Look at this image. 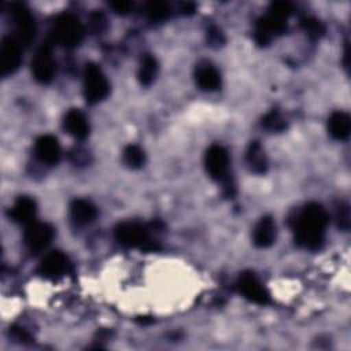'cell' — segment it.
Returning a JSON list of instances; mask_svg holds the SVG:
<instances>
[{
  "mask_svg": "<svg viewBox=\"0 0 351 351\" xmlns=\"http://www.w3.org/2000/svg\"><path fill=\"white\" fill-rule=\"evenodd\" d=\"M287 29V21L276 16L273 14H267L256 21L255 25V41L259 45H266L276 34H281Z\"/></svg>",
  "mask_w": 351,
  "mask_h": 351,
  "instance_id": "11",
  "label": "cell"
},
{
  "mask_svg": "<svg viewBox=\"0 0 351 351\" xmlns=\"http://www.w3.org/2000/svg\"><path fill=\"white\" fill-rule=\"evenodd\" d=\"M53 228L47 222H30L25 229V243L30 251L44 250L53 239Z\"/></svg>",
  "mask_w": 351,
  "mask_h": 351,
  "instance_id": "10",
  "label": "cell"
},
{
  "mask_svg": "<svg viewBox=\"0 0 351 351\" xmlns=\"http://www.w3.org/2000/svg\"><path fill=\"white\" fill-rule=\"evenodd\" d=\"M237 288L244 295L245 299L255 304H267L269 303V293L266 288L262 285L259 278L252 271H244L240 274L237 280Z\"/></svg>",
  "mask_w": 351,
  "mask_h": 351,
  "instance_id": "9",
  "label": "cell"
},
{
  "mask_svg": "<svg viewBox=\"0 0 351 351\" xmlns=\"http://www.w3.org/2000/svg\"><path fill=\"white\" fill-rule=\"evenodd\" d=\"M292 11H293V7L289 1H274L270 4V10H269L270 14L280 16L285 21L292 14Z\"/></svg>",
  "mask_w": 351,
  "mask_h": 351,
  "instance_id": "26",
  "label": "cell"
},
{
  "mask_svg": "<svg viewBox=\"0 0 351 351\" xmlns=\"http://www.w3.org/2000/svg\"><path fill=\"white\" fill-rule=\"evenodd\" d=\"M207 40L210 43V45H214V47H218L221 44H223V34L221 33V30L215 26H211L207 32Z\"/></svg>",
  "mask_w": 351,
  "mask_h": 351,
  "instance_id": "30",
  "label": "cell"
},
{
  "mask_svg": "<svg viewBox=\"0 0 351 351\" xmlns=\"http://www.w3.org/2000/svg\"><path fill=\"white\" fill-rule=\"evenodd\" d=\"M149 228L147 225L125 221L115 228V239L125 247L141 248L144 251H156L159 245L149 236Z\"/></svg>",
  "mask_w": 351,
  "mask_h": 351,
  "instance_id": "2",
  "label": "cell"
},
{
  "mask_svg": "<svg viewBox=\"0 0 351 351\" xmlns=\"http://www.w3.org/2000/svg\"><path fill=\"white\" fill-rule=\"evenodd\" d=\"M11 335L14 339L19 340V341H26L30 340V336L27 335V332H25L22 328H11Z\"/></svg>",
  "mask_w": 351,
  "mask_h": 351,
  "instance_id": "31",
  "label": "cell"
},
{
  "mask_svg": "<svg viewBox=\"0 0 351 351\" xmlns=\"http://www.w3.org/2000/svg\"><path fill=\"white\" fill-rule=\"evenodd\" d=\"M37 213V204L34 199L29 196H21L18 197L12 207L10 208V217L12 221L23 225H29L30 222L34 221Z\"/></svg>",
  "mask_w": 351,
  "mask_h": 351,
  "instance_id": "16",
  "label": "cell"
},
{
  "mask_svg": "<svg viewBox=\"0 0 351 351\" xmlns=\"http://www.w3.org/2000/svg\"><path fill=\"white\" fill-rule=\"evenodd\" d=\"M55 60L52 58V51L48 44L41 45L34 58L32 59V73L37 82L49 84L55 75Z\"/></svg>",
  "mask_w": 351,
  "mask_h": 351,
  "instance_id": "7",
  "label": "cell"
},
{
  "mask_svg": "<svg viewBox=\"0 0 351 351\" xmlns=\"http://www.w3.org/2000/svg\"><path fill=\"white\" fill-rule=\"evenodd\" d=\"M123 162L130 169H140L145 162V154L144 151L134 144L128 145L122 152Z\"/></svg>",
  "mask_w": 351,
  "mask_h": 351,
  "instance_id": "22",
  "label": "cell"
},
{
  "mask_svg": "<svg viewBox=\"0 0 351 351\" xmlns=\"http://www.w3.org/2000/svg\"><path fill=\"white\" fill-rule=\"evenodd\" d=\"M97 217L96 207L86 199H75L70 204V218L78 226H85L93 222Z\"/></svg>",
  "mask_w": 351,
  "mask_h": 351,
  "instance_id": "17",
  "label": "cell"
},
{
  "mask_svg": "<svg viewBox=\"0 0 351 351\" xmlns=\"http://www.w3.org/2000/svg\"><path fill=\"white\" fill-rule=\"evenodd\" d=\"M158 69H159V66H158L156 58L151 53H145L141 59L138 73H137L140 84L144 85V86L151 85L154 82V80L156 78Z\"/></svg>",
  "mask_w": 351,
  "mask_h": 351,
  "instance_id": "21",
  "label": "cell"
},
{
  "mask_svg": "<svg viewBox=\"0 0 351 351\" xmlns=\"http://www.w3.org/2000/svg\"><path fill=\"white\" fill-rule=\"evenodd\" d=\"M204 166L210 177L215 181L223 184L228 196L234 193V184L228 176L229 170V152L225 147L219 144H213L204 155Z\"/></svg>",
  "mask_w": 351,
  "mask_h": 351,
  "instance_id": "3",
  "label": "cell"
},
{
  "mask_svg": "<svg viewBox=\"0 0 351 351\" xmlns=\"http://www.w3.org/2000/svg\"><path fill=\"white\" fill-rule=\"evenodd\" d=\"M195 11V4L193 3H182L181 4V12L185 15H191Z\"/></svg>",
  "mask_w": 351,
  "mask_h": 351,
  "instance_id": "32",
  "label": "cell"
},
{
  "mask_svg": "<svg viewBox=\"0 0 351 351\" xmlns=\"http://www.w3.org/2000/svg\"><path fill=\"white\" fill-rule=\"evenodd\" d=\"M302 27L306 32V34L311 38V40H318L319 37L324 36L325 33V26L324 23L317 19V18H304L302 21Z\"/></svg>",
  "mask_w": 351,
  "mask_h": 351,
  "instance_id": "25",
  "label": "cell"
},
{
  "mask_svg": "<svg viewBox=\"0 0 351 351\" xmlns=\"http://www.w3.org/2000/svg\"><path fill=\"white\" fill-rule=\"evenodd\" d=\"M336 221L339 228L348 230L350 229V207L347 203H339L336 207Z\"/></svg>",
  "mask_w": 351,
  "mask_h": 351,
  "instance_id": "27",
  "label": "cell"
},
{
  "mask_svg": "<svg viewBox=\"0 0 351 351\" xmlns=\"http://www.w3.org/2000/svg\"><path fill=\"white\" fill-rule=\"evenodd\" d=\"M22 60V45L14 37H4L0 47V74L3 77L12 74L21 64Z\"/></svg>",
  "mask_w": 351,
  "mask_h": 351,
  "instance_id": "8",
  "label": "cell"
},
{
  "mask_svg": "<svg viewBox=\"0 0 351 351\" xmlns=\"http://www.w3.org/2000/svg\"><path fill=\"white\" fill-rule=\"evenodd\" d=\"M247 165L250 170L255 174H265L267 170V158L265 154L263 147L259 144V141H252L248 145L247 155H245Z\"/></svg>",
  "mask_w": 351,
  "mask_h": 351,
  "instance_id": "20",
  "label": "cell"
},
{
  "mask_svg": "<svg viewBox=\"0 0 351 351\" xmlns=\"http://www.w3.org/2000/svg\"><path fill=\"white\" fill-rule=\"evenodd\" d=\"M110 93V84L103 70L95 63H86L84 70V97L95 104L104 100Z\"/></svg>",
  "mask_w": 351,
  "mask_h": 351,
  "instance_id": "5",
  "label": "cell"
},
{
  "mask_svg": "<svg viewBox=\"0 0 351 351\" xmlns=\"http://www.w3.org/2000/svg\"><path fill=\"white\" fill-rule=\"evenodd\" d=\"M328 222V213L321 204H306L293 222L295 241L298 245L306 250H318L324 243Z\"/></svg>",
  "mask_w": 351,
  "mask_h": 351,
  "instance_id": "1",
  "label": "cell"
},
{
  "mask_svg": "<svg viewBox=\"0 0 351 351\" xmlns=\"http://www.w3.org/2000/svg\"><path fill=\"white\" fill-rule=\"evenodd\" d=\"M276 234H277L276 222L271 217L266 215V217H262L256 222L254 232H252V240L256 247L267 248L274 243Z\"/></svg>",
  "mask_w": 351,
  "mask_h": 351,
  "instance_id": "15",
  "label": "cell"
},
{
  "mask_svg": "<svg viewBox=\"0 0 351 351\" xmlns=\"http://www.w3.org/2000/svg\"><path fill=\"white\" fill-rule=\"evenodd\" d=\"M145 14L151 21L160 22V21L167 19V16L170 15V7L165 1H159V0L154 1L152 0L145 4Z\"/></svg>",
  "mask_w": 351,
  "mask_h": 351,
  "instance_id": "23",
  "label": "cell"
},
{
  "mask_svg": "<svg viewBox=\"0 0 351 351\" xmlns=\"http://www.w3.org/2000/svg\"><path fill=\"white\" fill-rule=\"evenodd\" d=\"M262 126L271 132H282L287 128V122L277 110H271L262 118Z\"/></svg>",
  "mask_w": 351,
  "mask_h": 351,
  "instance_id": "24",
  "label": "cell"
},
{
  "mask_svg": "<svg viewBox=\"0 0 351 351\" xmlns=\"http://www.w3.org/2000/svg\"><path fill=\"white\" fill-rule=\"evenodd\" d=\"M64 130L77 140H84L89 134V123L86 117L77 108H71L63 118Z\"/></svg>",
  "mask_w": 351,
  "mask_h": 351,
  "instance_id": "14",
  "label": "cell"
},
{
  "mask_svg": "<svg viewBox=\"0 0 351 351\" xmlns=\"http://www.w3.org/2000/svg\"><path fill=\"white\" fill-rule=\"evenodd\" d=\"M89 26H90L93 33H101L107 27L104 15L101 12L90 14V16H89Z\"/></svg>",
  "mask_w": 351,
  "mask_h": 351,
  "instance_id": "28",
  "label": "cell"
},
{
  "mask_svg": "<svg viewBox=\"0 0 351 351\" xmlns=\"http://www.w3.org/2000/svg\"><path fill=\"white\" fill-rule=\"evenodd\" d=\"M108 5L114 10V12L121 14V15L129 14L133 8V3H130L128 0H114V1H110Z\"/></svg>",
  "mask_w": 351,
  "mask_h": 351,
  "instance_id": "29",
  "label": "cell"
},
{
  "mask_svg": "<svg viewBox=\"0 0 351 351\" xmlns=\"http://www.w3.org/2000/svg\"><path fill=\"white\" fill-rule=\"evenodd\" d=\"M34 152L37 158L48 165H55L60 158V145L56 137L51 134H44L36 140Z\"/></svg>",
  "mask_w": 351,
  "mask_h": 351,
  "instance_id": "12",
  "label": "cell"
},
{
  "mask_svg": "<svg viewBox=\"0 0 351 351\" xmlns=\"http://www.w3.org/2000/svg\"><path fill=\"white\" fill-rule=\"evenodd\" d=\"M351 132V118L344 111H335L328 118V133L335 140L348 138Z\"/></svg>",
  "mask_w": 351,
  "mask_h": 351,
  "instance_id": "19",
  "label": "cell"
},
{
  "mask_svg": "<svg viewBox=\"0 0 351 351\" xmlns=\"http://www.w3.org/2000/svg\"><path fill=\"white\" fill-rule=\"evenodd\" d=\"M67 258L60 251L49 252L40 263V273L48 278H56L63 276L67 270Z\"/></svg>",
  "mask_w": 351,
  "mask_h": 351,
  "instance_id": "18",
  "label": "cell"
},
{
  "mask_svg": "<svg viewBox=\"0 0 351 351\" xmlns=\"http://www.w3.org/2000/svg\"><path fill=\"white\" fill-rule=\"evenodd\" d=\"M11 16L15 27L14 37L21 45H29L36 34V23L30 11L23 4H14L11 8Z\"/></svg>",
  "mask_w": 351,
  "mask_h": 351,
  "instance_id": "6",
  "label": "cell"
},
{
  "mask_svg": "<svg viewBox=\"0 0 351 351\" xmlns=\"http://www.w3.org/2000/svg\"><path fill=\"white\" fill-rule=\"evenodd\" d=\"M195 81L200 89L213 92L221 86V73L211 63L202 62L196 64Z\"/></svg>",
  "mask_w": 351,
  "mask_h": 351,
  "instance_id": "13",
  "label": "cell"
},
{
  "mask_svg": "<svg viewBox=\"0 0 351 351\" xmlns=\"http://www.w3.org/2000/svg\"><path fill=\"white\" fill-rule=\"evenodd\" d=\"M52 36L58 44L66 48H73L82 41L84 26L73 14H62L53 22Z\"/></svg>",
  "mask_w": 351,
  "mask_h": 351,
  "instance_id": "4",
  "label": "cell"
}]
</instances>
